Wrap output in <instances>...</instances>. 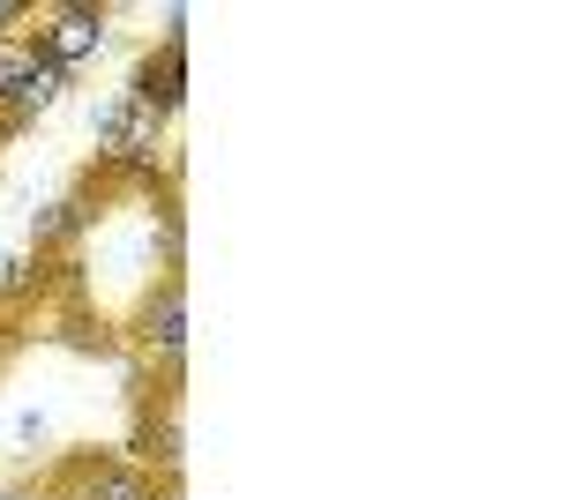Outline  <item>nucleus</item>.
<instances>
[{
	"label": "nucleus",
	"mask_w": 561,
	"mask_h": 500,
	"mask_svg": "<svg viewBox=\"0 0 561 500\" xmlns=\"http://www.w3.org/2000/svg\"><path fill=\"white\" fill-rule=\"evenodd\" d=\"M31 53L38 60H53L60 75H76V68H90L105 45H113V8H90V0H60V8H31Z\"/></svg>",
	"instance_id": "f03ea898"
},
{
	"label": "nucleus",
	"mask_w": 561,
	"mask_h": 500,
	"mask_svg": "<svg viewBox=\"0 0 561 500\" xmlns=\"http://www.w3.org/2000/svg\"><path fill=\"white\" fill-rule=\"evenodd\" d=\"M68 83H76V75H60L53 60H38V53L23 45V60L0 75V113H8V120H23V127H38L45 113L68 97Z\"/></svg>",
	"instance_id": "39448f33"
},
{
	"label": "nucleus",
	"mask_w": 561,
	"mask_h": 500,
	"mask_svg": "<svg viewBox=\"0 0 561 500\" xmlns=\"http://www.w3.org/2000/svg\"><path fill=\"white\" fill-rule=\"evenodd\" d=\"M128 97H142L150 113H165V120H180V105H187V45H150L142 60H135L128 75Z\"/></svg>",
	"instance_id": "423d86ee"
},
{
	"label": "nucleus",
	"mask_w": 561,
	"mask_h": 500,
	"mask_svg": "<svg viewBox=\"0 0 561 500\" xmlns=\"http://www.w3.org/2000/svg\"><path fill=\"white\" fill-rule=\"evenodd\" d=\"M8 500H60V493H8Z\"/></svg>",
	"instance_id": "9b49d317"
},
{
	"label": "nucleus",
	"mask_w": 561,
	"mask_h": 500,
	"mask_svg": "<svg viewBox=\"0 0 561 500\" xmlns=\"http://www.w3.org/2000/svg\"><path fill=\"white\" fill-rule=\"evenodd\" d=\"M31 292H45V269L23 240H0V306H23Z\"/></svg>",
	"instance_id": "6e6552de"
},
{
	"label": "nucleus",
	"mask_w": 561,
	"mask_h": 500,
	"mask_svg": "<svg viewBox=\"0 0 561 500\" xmlns=\"http://www.w3.org/2000/svg\"><path fill=\"white\" fill-rule=\"evenodd\" d=\"M135 351H142V367H158L165 381H180V359H187V284H165V292H150L135 306Z\"/></svg>",
	"instance_id": "7ed1b4c3"
},
{
	"label": "nucleus",
	"mask_w": 561,
	"mask_h": 500,
	"mask_svg": "<svg viewBox=\"0 0 561 500\" xmlns=\"http://www.w3.org/2000/svg\"><path fill=\"white\" fill-rule=\"evenodd\" d=\"M8 359H15V336L0 329V374H8Z\"/></svg>",
	"instance_id": "9d476101"
},
{
	"label": "nucleus",
	"mask_w": 561,
	"mask_h": 500,
	"mask_svg": "<svg viewBox=\"0 0 561 500\" xmlns=\"http://www.w3.org/2000/svg\"><path fill=\"white\" fill-rule=\"evenodd\" d=\"M165 135L173 120L150 113L142 97L113 90L90 105V150H98V172H165Z\"/></svg>",
	"instance_id": "f257e3e1"
},
{
	"label": "nucleus",
	"mask_w": 561,
	"mask_h": 500,
	"mask_svg": "<svg viewBox=\"0 0 561 500\" xmlns=\"http://www.w3.org/2000/svg\"><path fill=\"white\" fill-rule=\"evenodd\" d=\"M68 478H76V493H60V500H158V486L121 456H76Z\"/></svg>",
	"instance_id": "0eeeda50"
},
{
	"label": "nucleus",
	"mask_w": 561,
	"mask_h": 500,
	"mask_svg": "<svg viewBox=\"0 0 561 500\" xmlns=\"http://www.w3.org/2000/svg\"><path fill=\"white\" fill-rule=\"evenodd\" d=\"M45 433H53V426H45L38 404H23V411L8 418V441H15V456H38V449H45Z\"/></svg>",
	"instance_id": "1a4fd4ad"
},
{
	"label": "nucleus",
	"mask_w": 561,
	"mask_h": 500,
	"mask_svg": "<svg viewBox=\"0 0 561 500\" xmlns=\"http://www.w3.org/2000/svg\"><path fill=\"white\" fill-rule=\"evenodd\" d=\"M158 500H180V493H158Z\"/></svg>",
	"instance_id": "f8f14e48"
},
{
	"label": "nucleus",
	"mask_w": 561,
	"mask_h": 500,
	"mask_svg": "<svg viewBox=\"0 0 561 500\" xmlns=\"http://www.w3.org/2000/svg\"><path fill=\"white\" fill-rule=\"evenodd\" d=\"M135 470L158 486V493H180L187 478V426H180V396H165V411H142L135 418Z\"/></svg>",
	"instance_id": "20e7f679"
}]
</instances>
